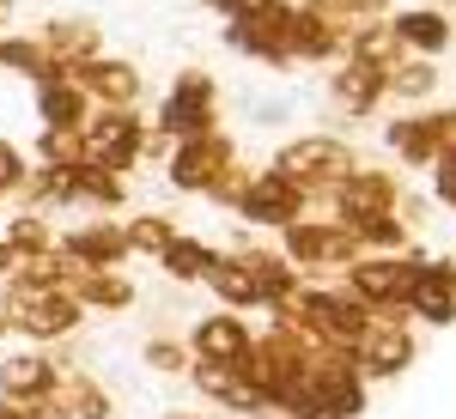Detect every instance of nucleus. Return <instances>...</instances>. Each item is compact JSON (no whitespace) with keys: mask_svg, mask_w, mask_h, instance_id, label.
I'll return each mask as SVG.
<instances>
[{"mask_svg":"<svg viewBox=\"0 0 456 419\" xmlns=\"http://www.w3.org/2000/svg\"><path fill=\"white\" fill-rule=\"evenodd\" d=\"M268 316L286 322V328H298L316 352H353V347H359V334H365V322H371V310H359L347 292H335V286H311V279L286 298L281 310H268Z\"/></svg>","mask_w":456,"mask_h":419,"instance_id":"nucleus-1","label":"nucleus"},{"mask_svg":"<svg viewBox=\"0 0 456 419\" xmlns=\"http://www.w3.org/2000/svg\"><path fill=\"white\" fill-rule=\"evenodd\" d=\"M0 316H6V334H25L31 347L68 341L73 328L86 322V310L61 286H31V279H6L0 286Z\"/></svg>","mask_w":456,"mask_h":419,"instance_id":"nucleus-2","label":"nucleus"},{"mask_svg":"<svg viewBox=\"0 0 456 419\" xmlns=\"http://www.w3.org/2000/svg\"><path fill=\"white\" fill-rule=\"evenodd\" d=\"M292 401H311V407H322L329 419H359L365 401H371V389L359 377L353 352H311L305 371H298V383L286 389L274 407H292Z\"/></svg>","mask_w":456,"mask_h":419,"instance_id":"nucleus-3","label":"nucleus"},{"mask_svg":"<svg viewBox=\"0 0 456 419\" xmlns=\"http://www.w3.org/2000/svg\"><path fill=\"white\" fill-rule=\"evenodd\" d=\"M268 171H281L286 182H298V189L316 201V195H329L341 176L359 171V152H353L341 134H292L281 152H274Z\"/></svg>","mask_w":456,"mask_h":419,"instance_id":"nucleus-4","label":"nucleus"},{"mask_svg":"<svg viewBox=\"0 0 456 419\" xmlns=\"http://www.w3.org/2000/svg\"><path fill=\"white\" fill-rule=\"evenodd\" d=\"M281 255L311 279V274H347L365 249L353 238V225H341V219H311L305 213V219H292L281 231Z\"/></svg>","mask_w":456,"mask_h":419,"instance_id":"nucleus-5","label":"nucleus"},{"mask_svg":"<svg viewBox=\"0 0 456 419\" xmlns=\"http://www.w3.org/2000/svg\"><path fill=\"white\" fill-rule=\"evenodd\" d=\"M420 262H426V249H402V255H359L347 268V292L359 310H371V316H389V310H402L408 304V286H414V274H420Z\"/></svg>","mask_w":456,"mask_h":419,"instance_id":"nucleus-6","label":"nucleus"},{"mask_svg":"<svg viewBox=\"0 0 456 419\" xmlns=\"http://www.w3.org/2000/svg\"><path fill=\"white\" fill-rule=\"evenodd\" d=\"M219 128V79L201 68H183L171 79V92H165V104H159V140H195V134H213Z\"/></svg>","mask_w":456,"mask_h":419,"instance_id":"nucleus-7","label":"nucleus"},{"mask_svg":"<svg viewBox=\"0 0 456 419\" xmlns=\"http://www.w3.org/2000/svg\"><path fill=\"white\" fill-rule=\"evenodd\" d=\"M79 152L86 165H104V171H134L146 158V122L141 109H92L86 128H79Z\"/></svg>","mask_w":456,"mask_h":419,"instance_id":"nucleus-8","label":"nucleus"},{"mask_svg":"<svg viewBox=\"0 0 456 419\" xmlns=\"http://www.w3.org/2000/svg\"><path fill=\"white\" fill-rule=\"evenodd\" d=\"M232 213L244 219V225H256V231H286L292 219H305L311 213V195L298 189V182H286L281 171H249L244 189H238V201H232Z\"/></svg>","mask_w":456,"mask_h":419,"instance_id":"nucleus-9","label":"nucleus"},{"mask_svg":"<svg viewBox=\"0 0 456 419\" xmlns=\"http://www.w3.org/2000/svg\"><path fill=\"white\" fill-rule=\"evenodd\" d=\"M414 322L402 310L389 316H371L365 322V334H359V347H353V365H359V377L365 383H389V377H402V371H414Z\"/></svg>","mask_w":456,"mask_h":419,"instance_id":"nucleus-10","label":"nucleus"},{"mask_svg":"<svg viewBox=\"0 0 456 419\" xmlns=\"http://www.w3.org/2000/svg\"><path fill=\"white\" fill-rule=\"evenodd\" d=\"M238 165V140L232 134H195V140H176L171 152H165V182L183 189V195H208L219 176Z\"/></svg>","mask_w":456,"mask_h":419,"instance_id":"nucleus-11","label":"nucleus"},{"mask_svg":"<svg viewBox=\"0 0 456 419\" xmlns=\"http://www.w3.org/2000/svg\"><path fill=\"white\" fill-rule=\"evenodd\" d=\"M286 0L262 6V12H232L225 19V49H238L244 61H262V68H292V49H286Z\"/></svg>","mask_w":456,"mask_h":419,"instance_id":"nucleus-12","label":"nucleus"},{"mask_svg":"<svg viewBox=\"0 0 456 419\" xmlns=\"http://www.w3.org/2000/svg\"><path fill=\"white\" fill-rule=\"evenodd\" d=\"M402 201V182L378 165H359L353 176H341L335 189H329V219H341V225H359V219H378V213H395Z\"/></svg>","mask_w":456,"mask_h":419,"instance_id":"nucleus-13","label":"nucleus"},{"mask_svg":"<svg viewBox=\"0 0 456 419\" xmlns=\"http://www.w3.org/2000/svg\"><path fill=\"white\" fill-rule=\"evenodd\" d=\"M402 316H408V322H426V328H451L456 322V262L451 255H426L420 262Z\"/></svg>","mask_w":456,"mask_h":419,"instance_id":"nucleus-14","label":"nucleus"},{"mask_svg":"<svg viewBox=\"0 0 456 419\" xmlns=\"http://www.w3.org/2000/svg\"><path fill=\"white\" fill-rule=\"evenodd\" d=\"M37 419H110V389L92 377V371H73L61 365L49 395L37 401Z\"/></svg>","mask_w":456,"mask_h":419,"instance_id":"nucleus-15","label":"nucleus"},{"mask_svg":"<svg viewBox=\"0 0 456 419\" xmlns=\"http://www.w3.org/2000/svg\"><path fill=\"white\" fill-rule=\"evenodd\" d=\"M37 43H43V55H49L61 73H79L86 61L104 55V31H98V19H86V12H61V19H49V25L37 31Z\"/></svg>","mask_w":456,"mask_h":419,"instance_id":"nucleus-16","label":"nucleus"},{"mask_svg":"<svg viewBox=\"0 0 456 419\" xmlns=\"http://www.w3.org/2000/svg\"><path fill=\"white\" fill-rule=\"evenodd\" d=\"M55 371H61V365H55V359H49L43 347L6 352V359H0V401H6V407H25V414L37 419V401L49 395Z\"/></svg>","mask_w":456,"mask_h":419,"instance_id":"nucleus-17","label":"nucleus"},{"mask_svg":"<svg viewBox=\"0 0 456 419\" xmlns=\"http://www.w3.org/2000/svg\"><path fill=\"white\" fill-rule=\"evenodd\" d=\"M79 79V92L92 98V109H134L146 92V79L134 61H122V55H98V61H86V68L73 73Z\"/></svg>","mask_w":456,"mask_h":419,"instance_id":"nucleus-18","label":"nucleus"},{"mask_svg":"<svg viewBox=\"0 0 456 419\" xmlns=\"http://www.w3.org/2000/svg\"><path fill=\"white\" fill-rule=\"evenodd\" d=\"M189 383L201 389L208 401H219L225 414H244V419H256L268 401H262V389H256V377H249L244 365H201V359H189V371H183Z\"/></svg>","mask_w":456,"mask_h":419,"instance_id":"nucleus-19","label":"nucleus"},{"mask_svg":"<svg viewBox=\"0 0 456 419\" xmlns=\"http://www.w3.org/2000/svg\"><path fill=\"white\" fill-rule=\"evenodd\" d=\"M249 341L256 334H249V322L238 310H213L189 328V359H201V365H244Z\"/></svg>","mask_w":456,"mask_h":419,"instance_id":"nucleus-20","label":"nucleus"},{"mask_svg":"<svg viewBox=\"0 0 456 419\" xmlns=\"http://www.w3.org/2000/svg\"><path fill=\"white\" fill-rule=\"evenodd\" d=\"M55 249L68 255L73 268H122V262H128L122 225H110V219H92V225H68V231H55Z\"/></svg>","mask_w":456,"mask_h":419,"instance_id":"nucleus-21","label":"nucleus"},{"mask_svg":"<svg viewBox=\"0 0 456 419\" xmlns=\"http://www.w3.org/2000/svg\"><path fill=\"white\" fill-rule=\"evenodd\" d=\"M389 31L395 43L408 49V55H420V61H438L444 49H451V12H438V6H402V12H389Z\"/></svg>","mask_w":456,"mask_h":419,"instance_id":"nucleus-22","label":"nucleus"},{"mask_svg":"<svg viewBox=\"0 0 456 419\" xmlns=\"http://www.w3.org/2000/svg\"><path fill=\"white\" fill-rule=\"evenodd\" d=\"M329 98H335L341 116H378L389 104V79H384V68H365V61H335Z\"/></svg>","mask_w":456,"mask_h":419,"instance_id":"nucleus-23","label":"nucleus"},{"mask_svg":"<svg viewBox=\"0 0 456 419\" xmlns=\"http://www.w3.org/2000/svg\"><path fill=\"white\" fill-rule=\"evenodd\" d=\"M68 298L79 304V310L92 316H122L128 304H134V279L122 274V268H79V274L68 279Z\"/></svg>","mask_w":456,"mask_h":419,"instance_id":"nucleus-24","label":"nucleus"},{"mask_svg":"<svg viewBox=\"0 0 456 419\" xmlns=\"http://www.w3.org/2000/svg\"><path fill=\"white\" fill-rule=\"evenodd\" d=\"M232 255H244V268H249V274H256V286H262V304H268V310H281L286 298H292V292L305 286V274H298V268L286 262L281 249H262V244H238V249H232Z\"/></svg>","mask_w":456,"mask_h":419,"instance_id":"nucleus-25","label":"nucleus"},{"mask_svg":"<svg viewBox=\"0 0 456 419\" xmlns=\"http://www.w3.org/2000/svg\"><path fill=\"white\" fill-rule=\"evenodd\" d=\"M286 49H292V68H298V61H311V68L316 61H347V43L329 31L316 12H305V6L286 12Z\"/></svg>","mask_w":456,"mask_h":419,"instance_id":"nucleus-26","label":"nucleus"},{"mask_svg":"<svg viewBox=\"0 0 456 419\" xmlns=\"http://www.w3.org/2000/svg\"><path fill=\"white\" fill-rule=\"evenodd\" d=\"M31 104H37V122L43 128H86V116H92V98L79 92L73 73L49 79V85H31Z\"/></svg>","mask_w":456,"mask_h":419,"instance_id":"nucleus-27","label":"nucleus"},{"mask_svg":"<svg viewBox=\"0 0 456 419\" xmlns=\"http://www.w3.org/2000/svg\"><path fill=\"white\" fill-rule=\"evenodd\" d=\"M384 146L402 158V165H414V171H432L438 165V122L432 116H395V122H384Z\"/></svg>","mask_w":456,"mask_h":419,"instance_id":"nucleus-28","label":"nucleus"},{"mask_svg":"<svg viewBox=\"0 0 456 419\" xmlns=\"http://www.w3.org/2000/svg\"><path fill=\"white\" fill-rule=\"evenodd\" d=\"M208 286L213 298H219V310H256L262 304V286H256V274L244 268V255H232V249H219V262L208 268Z\"/></svg>","mask_w":456,"mask_h":419,"instance_id":"nucleus-29","label":"nucleus"},{"mask_svg":"<svg viewBox=\"0 0 456 419\" xmlns=\"http://www.w3.org/2000/svg\"><path fill=\"white\" fill-rule=\"evenodd\" d=\"M0 73H12V79H31V85H49V79H61V68L43 55V43H37V36H19V31H0Z\"/></svg>","mask_w":456,"mask_h":419,"instance_id":"nucleus-30","label":"nucleus"},{"mask_svg":"<svg viewBox=\"0 0 456 419\" xmlns=\"http://www.w3.org/2000/svg\"><path fill=\"white\" fill-rule=\"evenodd\" d=\"M298 6H305V12H316L329 31L341 36V43H347L353 31H365L371 19H389V0H298Z\"/></svg>","mask_w":456,"mask_h":419,"instance_id":"nucleus-31","label":"nucleus"},{"mask_svg":"<svg viewBox=\"0 0 456 419\" xmlns=\"http://www.w3.org/2000/svg\"><path fill=\"white\" fill-rule=\"evenodd\" d=\"M219 262V249L201 244V238H189V231H176L171 244H165V255H159V268L171 279H183V286H195V279H208V268Z\"/></svg>","mask_w":456,"mask_h":419,"instance_id":"nucleus-32","label":"nucleus"},{"mask_svg":"<svg viewBox=\"0 0 456 419\" xmlns=\"http://www.w3.org/2000/svg\"><path fill=\"white\" fill-rule=\"evenodd\" d=\"M384 79H389V98H402V104H426L438 92V68L420 61V55H408V49L384 68Z\"/></svg>","mask_w":456,"mask_h":419,"instance_id":"nucleus-33","label":"nucleus"},{"mask_svg":"<svg viewBox=\"0 0 456 419\" xmlns=\"http://www.w3.org/2000/svg\"><path fill=\"white\" fill-rule=\"evenodd\" d=\"M0 244H6V255L19 262V255H37V249H55V225L43 219V213H12L6 219V231H0Z\"/></svg>","mask_w":456,"mask_h":419,"instance_id":"nucleus-34","label":"nucleus"},{"mask_svg":"<svg viewBox=\"0 0 456 419\" xmlns=\"http://www.w3.org/2000/svg\"><path fill=\"white\" fill-rule=\"evenodd\" d=\"M353 238H359V249L365 255H402V249L414 244V231L395 219V213H378V219H359L353 225Z\"/></svg>","mask_w":456,"mask_h":419,"instance_id":"nucleus-35","label":"nucleus"},{"mask_svg":"<svg viewBox=\"0 0 456 419\" xmlns=\"http://www.w3.org/2000/svg\"><path fill=\"white\" fill-rule=\"evenodd\" d=\"M402 55V43H395V31H389V19H371L365 31L347 36V61H365V68H389Z\"/></svg>","mask_w":456,"mask_h":419,"instance_id":"nucleus-36","label":"nucleus"},{"mask_svg":"<svg viewBox=\"0 0 456 419\" xmlns=\"http://www.w3.org/2000/svg\"><path fill=\"white\" fill-rule=\"evenodd\" d=\"M176 238V225L165 219V213H134L128 225H122V244H128V255H165V244Z\"/></svg>","mask_w":456,"mask_h":419,"instance_id":"nucleus-37","label":"nucleus"},{"mask_svg":"<svg viewBox=\"0 0 456 419\" xmlns=\"http://www.w3.org/2000/svg\"><path fill=\"white\" fill-rule=\"evenodd\" d=\"M37 165H43V171L86 165V152H79V128H43V134H37Z\"/></svg>","mask_w":456,"mask_h":419,"instance_id":"nucleus-38","label":"nucleus"},{"mask_svg":"<svg viewBox=\"0 0 456 419\" xmlns=\"http://www.w3.org/2000/svg\"><path fill=\"white\" fill-rule=\"evenodd\" d=\"M141 365H146V371H159V377H183V371H189V347H183V341H165V334H152V341L141 347Z\"/></svg>","mask_w":456,"mask_h":419,"instance_id":"nucleus-39","label":"nucleus"},{"mask_svg":"<svg viewBox=\"0 0 456 419\" xmlns=\"http://www.w3.org/2000/svg\"><path fill=\"white\" fill-rule=\"evenodd\" d=\"M25 171H31V165H25V152H19L12 140L0 134V201H12V195H19V182H25Z\"/></svg>","mask_w":456,"mask_h":419,"instance_id":"nucleus-40","label":"nucleus"},{"mask_svg":"<svg viewBox=\"0 0 456 419\" xmlns=\"http://www.w3.org/2000/svg\"><path fill=\"white\" fill-rule=\"evenodd\" d=\"M432 201L456 213V158H438L432 165Z\"/></svg>","mask_w":456,"mask_h":419,"instance_id":"nucleus-41","label":"nucleus"},{"mask_svg":"<svg viewBox=\"0 0 456 419\" xmlns=\"http://www.w3.org/2000/svg\"><path fill=\"white\" fill-rule=\"evenodd\" d=\"M286 116H292V98H256V104H249V122H256V128H281Z\"/></svg>","mask_w":456,"mask_h":419,"instance_id":"nucleus-42","label":"nucleus"},{"mask_svg":"<svg viewBox=\"0 0 456 419\" xmlns=\"http://www.w3.org/2000/svg\"><path fill=\"white\" fill-rule=\"evenodd\" d=\"M0 31H12V0H0Z\"/></svg>","mask_w":456,"mask_h":419,"instance_id":"nucleus-43","label":"nucleus"},{"mask_svg":"<svg viewBox=\"0 0 456 419\" xmlns=\"http://www.w3.org/2000/svg\"><path fill=\"white\" fill-rule=\"evenodd\" d=\"M0 419H31V414H25V407H6V401H0Z\"/></svg>","mask_w":456,"mask_h":419,"instance_id":"nucleus-44","label":"nucleus"},{"mask_svg":"<svg viewBox=\"0 0 456 419\" xmlns=\"http://www.w3.org/2000/svg\"><path fill=\"white\" fill-rule=\"evenodd\" d=\"M201 6H213V12H232V0H201Z\"/></svg>","mask_w":456,"mask_h":419,"instance_id":"nucleus-45","label":"nucleus"},{"mask_svg":"<svg viewBox=\"0 0 456 419\" xmlns=\"http://www.w3.org/2000/svg\"><path fill=\"white\" fill-rule=\"evenodd\" d=\"M165 419H201V414H165Z\"/></svg>","mask_w":456,"mask_h":419,"instance_id":"nucleus-46","label":"nucleus"},{"mask_svg":"<svg viewBox=\"0 0 456 419\" xmlns=\"http://www.w3.org/2000/svg\"><path fill=\"white\" fill-rule=\"evenodd\" d=\"M0 341H6V316H0Z\"/></svg>","mask_w":456,"mask_h":419,"instance_id":"nucleus-47","label":"nucleus"}]
</instances>
